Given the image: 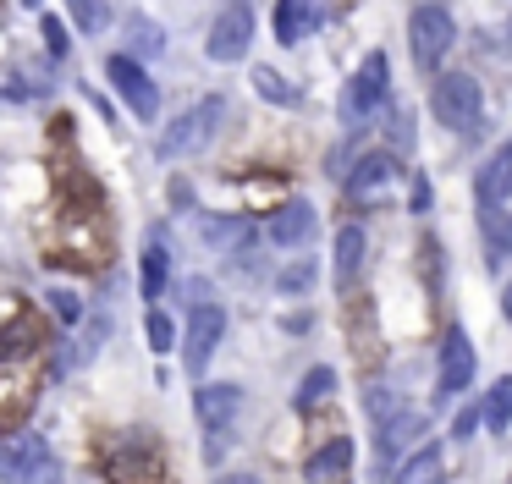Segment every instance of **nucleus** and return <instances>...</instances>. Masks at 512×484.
<instances>
[{"mask_svg":"<svg viewBox=\"0 0 512 484\" xmlns=\"http://www.w3.org/2000/svg\"><path fill=\"white\" fill-rule=\"evenodd\" d=\"M39 380H45V325L34 308L6 303V319H0V424H17L34 407Z\"/></svg>","mask_w":512,"mask_h":484,"instance_id":"nucleus-1","label":"nucleus"},{"mask_svg":"<svg viewBox=\"0 0 512 484\" xmlns=\"http://www.w3.org/2000/svg\"><path fill=\"white\" fill-rule=\"evenodd\" d=\"M45 253L94 270V264L111 259V226H105V204L100 187H67L61 182V204H56V226L45 237Z\"/></svg>","mask_w":512,"mask_h":484,"instance_id":"nucleus-2","label":"nucleus"},{"mask_svg":"<svg viewBox=\"0 0 512 484\" xmlns=\"http://www.w3.org/2000/svg\"><path fill=\"white\" fill-rule=\"evenodd\" d=\"M100 473H105V484H171L166 446H160L149 429L105 440L100 446Z\"/></svg>","mask_w":512,"mask_h":484,"instance_id":"nucleus-3","label":"nucleus"},{"mask_svg":"<svg viewBox=\"0 0 512 484\" xmlns=\"http://www.w3.org/2000/svg\"><path fill=\"white\" fill-rule=\"evenodd\" d=\"M430 110H435V121H446V127L463 132V138H479V132H485V88L468 72H446L441 83L430 88Z\"/></svg>","mask_w":512,"mask_h":484,"instance_id":"nucleus-4","label":"nucleus"},{"mask_svg":"<svg viewBox=\"0 0 512 484\" xmlns=\"http://www.w3.org/2000/svg\"><path fill=\"white\" fill-rule=\"evenodd\" d=\"M226 127V99L221 94H210V99H199L193 110H182L177 121H171V132L160 138V154H199V149H210L215 143V132Z\"/></svg>","mask_w":512,"mask_h":484,"instance_id":"nucleus-5","label":"nucleus"},{"mask_svg":"<svg viewBox=\"0 0 512 484\" xmlns=\"http://www.w3.org/2000/svg\"><path fill=\"white\" fill-rule=\"evenodd\" d=\"M408 44H413V61L424 66V72H441V61L452 55V44H457V22H452V11L446 6H419L408 17Z\"/></svg>","mask_w":512,"mask_h":484,"instance_id":"nucleus-6","label":"nucleus"},{"mask_svg":"<svg viewBox=\"0 0 512 484\" xmlns=\"http://www.w3.org/2000/svg\"><path fill=\"white\" fill-rule=\"evenodd\" d=\"M221 336H226V308L199 303V308L188 314V330H182V369H188V374H204V369H210Z\"/></svg>","mask_w":512,"mask_h":484,"instance_id":"nucleus-7","label":"nucleus"},{"mask_svg":"<svg viewBox=\"0 0 512 484\" xmlns=\"http://www.w3.org/2000/svg\"><path fill=\"white\" fill-rule=\"evenodd\" d=\"M105 77H111V88L122 94V105L133 110L138 121H155L160 116V88H155V77H149L133 55H111V61H105Z\"/></svg>","mask_w":512,"mask_h":484,"instance_id":"nucleus-8","label":"nucleus"},{"mask_svg":"<svg viewBox=\"0 0 512 484\" xmlns=\"http://www.w3.org/2000/svg\"><path fill=\"white\" fill-rule=\"evenodd\" d=\"M386 83H391V61L386 55H364V66L353 72V83H347V94H342V116L347 121H369L380 105H386Z\"/></svg>","mask_w":512,"mask_h":484,"instance_id":"nucleus-9","label":"nucleus"},{"mask_svg":"<svg viewBox=\"0 0 512 484\" xmlns=\"http://www.w3.org/2000/svg\"><path fill=\"white\" fill-rule=\"evenodd\" d=\"M50 446L39 435H17L0 446V484H34L39 473H50Z\"/></svg>","mask_w":512,"mask_h":484,"instance_id":"nucleus-10","label":"nucleus"},{"mask_svg":"<svg viewBox=\"0 0 512 484\" xmlns=\"http://www.w3.org/2000/svg\"><path fill=\"white\" fill-rule=\"evenodd\" d=\"M474 380V341H468L463 325L446 330V347H441V380H435V402H452L457 391H468Z\"/></svg>","mask_w":512,"mask_h":484,"instance_id":"nucleus-11","label":"nucleus"},{"mask_svg":"<svg viewBox=\"0 0 512 484\" xmlns=\"http://www.w3.org/2000/svg\"><path fill=\"white\" fill-rule=\"evenodd\" d=\"M248 44H254V17H248V6H232V11H221L215 17V28H210V61H243L248 55Z\"/></svg>","mask_w":512,"mask_h":484,"instance_id":"nucleus-12","label":"nucleus"},{"mask_svg":"<svg viewBox=\"0 0 512 484\" xmlns=\"http://www.w3.org/2000/svg\"><path fill=\"white\" fill-rule=\"evenodd\" d=\"M397 182V154L391 149H369L364 160L347 171V198H358V204H375L386 187Z\"/></svg>","mask_w":512,"mask_h":484,"instance_id":"nucleus-13","label":"nucleus"},{"mask_svg":"<svg viewBox=\"0 0 512 484\" xmlns=\"http://www.w3.org/2000/svg\"><path fill=\"white\" fill-rule=\"evenodd\" d=\"M237 407H243V391H237V385H199V391H193V413H199V424L210 429V435H232Z\"/></svg>","mask_w":512,"mask_h":484,"instance_id":"nucleus-14","label":"nucleus"},{"mask_svg":"<svg viewBox=\"0 0 512 484\" xmlns=\"http://www.w3.org/2000/svg\"><path fill=\"white\" fill-rule=\"evenodd\" d=\"M424 435V413H413V407H402L391 424H380V440H375V473H391L397 468V457L413 446V440Z\"/></svg>","mask_w":512,"mask_h":484,"instance_id":"nucleus-15","label":"nucleus"},{"mask_svg":"<svg viewBox=\"0 0 512 484\" xmlns=\"http://www.w3.org/2000/svg\"><path fill=\"white\" fill-rule=\"evenodd\" d=\"M507 193H512V143H496L474 176V198H479V209H501Z\"/></svg>","mask_w":512,"mask_h":484,"instance_id":"nucleus-16","label":"nucleus"},{"mask_svg":"<svg viewBox=\"0 0 512 484\" xmlns=\"http://www.w3.org/2000/svg\"><path fill=\"white\" fill-rule=\"evenodd\" d=\"M309 237H314V204L292 198V204H281L276 215H270V242H276V248H303Z\"/></svg>","mask_w":512,"mask_h":484,"instance_id":"nucleus-17","label":"nucleus"},{"mask_svg":"<svg viewBox=\"0 0 512 484\" xmlns=\"http://www.w3.org/2000/svg\"><path fill=\"white\" fill-rule=\"evenodd\" d=\"M364 248H369L364 226H342V231H336V253H331L336 286H353L358 281V270H364Z\"/></svg>","mask_w":512,"mask_h":484,"instance_id":"nucleus-18","label":"nucleus"},{"mask_svg":"<svg viewBox=\"0 0 512 484\" xmlns=\"http://www.w3.org/2000/svg\"><path fill=\"white\" fill-rule=\"evenodd\" d=\"M347 468H353V440L336 435V440H325V446L314 451L309 468H303V473H309V484H325V479H342Z\"/></svg>","mask_w":512,"mask_h":484,"instance_id":"nucleus-19","label":"nucleus"},{"mask_svg":"<svg viewBox=\"0 0 512 484\" xmlns=\"http://www.w3.org/2000/svg\"><path fill=\"white\" fill-rule=\"evenodd\" d=\"M479 237H485V259L501 270L512 259V215L507 209H479Z\"/></svg>","mask_w":512,"mask_h":484,"instance_id":"nucleus-20","label":"nucleus"},{"mask_svg":"<svg viewBox=\"0 0 512 484\" xmlns=\"http://www.w3.org/2000/svg\"><path fill=\"white\" fill-rule=\"evenodd\" d=\"M314 22H320V6H314V0H281V6H276V39L281 44H298Z\"/></svg>","mask_w":512,"mask_h":484,"instance_id":"nucleus-21","label":"nucleus"},{"mask_svg":"<svg viewBox=\"0 0 512 484\" xmlns=\"http://www.w3.org/2000/svg\"><path fill=\"white\" fill-rule=\"evenodd\" d=\"M397 484H446V468H441V446H435V440H424V446L413 451L408 462H402Z\"/></svg>","mask_w":512,"mask_h":484,"instance_id":"nucleus-22","label":"nucleus"},{"mask_svg":"<svg viewBox=\"0 0 512 484\" xmlns=\"http://www.w3.org/2000/svg\"><path fill=\"white\" fill-rule=\"evenodd\" d=\"M127 44H133L138 61H155V55H166V28L155 17H144V11H133L127 17Z\"/></svg>","mask_w":512,"mask_h":484,"instance_id":"nucleus-23","label":"nucleus"},{"mask_svg":"<svg viewBox=\"0 0 512 484\" xmlns=\"http://www.w3.org/2000/svg\"><path fill=\"white\" fill-rule=\"evenodd\" d=\"M138 275H144V297L155 303V297L166 292V281H171V253H166V242H160V237L144 242V270H138Z\"/></svg>","mask_w":512,"mask_h":484,"instance_id":"nucleus-24","label":"nucleus"},{"mask_svg":"<svg viewBox=\"0 0 512 484\" xmlns=\"http://www.w3.org/2000/svg\"><path fill=\"white\" fill-rule=\"evenodd\" d=\"M479 407H485V429H490V435H507V429H512V374L490 385Z\"/></svg>","mask_w":512,"mask_h":484,"instance_id":"nucleus-25","label":"nucleus"},{"mask_svg":"<svg viewBox=\"0 0 512 484\" xmlns=\"http://www.w3.org/2000/svg\"><path fill=\"white\" fill-rule=\"evenodd\" d=\"M331 391H336V369H325V363H320V369L303 374V385H298V407H303V413H314V407L331 402Z\"/></svg>","mask_w":512,"mask_h":484,"instance_id":"nucleus-26","label":"nucleus"},{"mask_svg":"<svg viewBox=\"0 0 512 484\" xmlns=\"http://www.w3.org/2000/svg\"><path fill=\"white\" fill-rule=\"evenodd\" d=\"M254 88H259V99H270V105H298V88H292L281 72H270V66H254Z\"/></svg>","mask_w":512,"mask_h":484,"instance_id":"nucleus-27","label":"nucleus"},{"mask_svg":"<svg viewBox=\"0 0 512 484\" xmlns=\"http://www.w3.org/2000/svg\"><path fill=\"white\" fill-rule=\"evenodd\" d=\"M248 237V220H232V215H204V242L215 248H237Z\"/></svg>","mask_w":512,"mask_h":484,"instance_id":"nucleus-28","label":"nucleus"},{"mask_svg":"<svg viewBox=\"0 0 512 484\" xmlns=\"http://www.w3.org/2000/svg\"><path fill=\"white\" fill-rule=\"evenodd\" d=\"M364 413H369V418H375V424H391V418H397V413H402V402H397V391H391V385H386V380H375V385H369V391H364Z\"/></svg>","mask_w":512,"mask_h":484,"instance_id":"nucleus-29","label":"nucleus"},{"mask_svg":"<svg viewBox=\"0 0 512 484\" xmlns=\"http://www.w3.org/2000/svg\"><path fill=\"white\" fill-rule=\"evenodd\" d=\"M72 22H78L83 33H100L105 22H111V6H105V0H72Z\"/></svg>","mask_w":512,"mask_h":484,"instance_id":"nucleus-30","label":"nucleus"},{"mask_svg":"<svg viewBox=\"0 0 512 484\" xmlns=\"http://www.w3.org/2000/svg\"><path fill=\"white\" fill-rule=\"evenodd\" d=\"M309 286H314V264L309 259H298V264H287V270H281L276 275V292H309Z\"/></svg>","mask_w":512,"mask_h":484,"instance_id":"nucleus-31","label":"nucleus"},{"mask_svg":"<svg viewBox=\"0 0 512 484\" xmlns=\"http://www.w3.org/2000/svg\"><path fill=\"white\" fill-rule=\"evenodd\" d=\"M479 424H485V407H479V402H468L463 413L452 418V440H463V446H468V440L479 435Z\"/></svg>","mask_w":512,"mask_h":484,"instance_id":"nucleus-32","label":"nucleus"},{"mask_svg":"<svg viewBox=\"0 0 512 484\" xmlns=\"http://www.w3.org/2000/svg\"><path fill=\"white\" fill-rule=\"evenodd\" d=\"M50 308H56L61 325H78V319H83V303L67 292V286H56V292H50Z\"/></svg>","mask_w":512,"mask_h":484,"instance_id":"nucleus-33","label":"nucleus"},{"mask_svg":"<svg viewBox=\"0 0 512 484\" xmlns=\"http://www.w3.org/2000/svg\"><path fill=\"white\" fill-rule=\"evenodd\" d=\"M39 33H45V50H50V55H67V50H72V44H67V22L45 17V22H39Z\"/></svg>","mask_w":512,"mask_h":484,"instance_id":"nucleus-34","label":"nucleus"},{"mask_svg":"<svg viewBox=\"0 0 512 484\" xmlns=\"http://www.w3.org/2000/svg\"><path fill=\"white\" fill-rule=\"evenodd\" d=\"M171 341H177L171 319H166V314H149V347H155V352H171Z\"/></svg>","mask_w":512,"mask_h":484,"instance_id":"nucleus-35","label":"nucleus"},{"mask_svg":"<svg viewBox=\"0 0 512 484\" xmlns=\"http://www.w3.org/2000/svg\"><path fill=\"white\" fill-rule=\"evenodd\" d=\"M391 143H397V149H408V143H413V116H408V110L391 116Z\"/></svg>","mask_w":512,"mask_h":484,"instance_id":"nucleus-36","label":"nucleus"},{"mask_svg":"<svg viewBox=\"0 0 512 484\" xmlns=\"http://www.w3.org/2000/svg\"><path fill=\"white\" fill-rule=\"evenodd\" d=\"M408 204H413V215H424V209H430V182H424V176L413 182V198H408Z\"/></svg>","mask_w":512,"mask_h":484,"instance_id":"nucleus-37","label":"nucleus"},{"mask_svg":"<svg viewBox=\"0 0 512 484\" xmlns=\"http://www.w3.org/2000/svg\"><path fill=\"white\" fill-rule=\"evenodd\" d=\"M501 314H507V319H512V281H507V286H501Z\"/></svg>","mask_w":512,"mask_h":484,"instance_id":"nucleus-38","label":"nucleus"},{"mask_svg":"<svg viewBox=\"0 0 512 484\" xmlns=\"http://www.w3.org/2000/svg\"><path fill=\"white\" fill-rule=\"evenodd\" d=\"M501 50L512 55V17H507V28H501Z\"/></svg>","mask_w":512,"mask_h":484,"instance_id":"nucleus-39","label":"nucleus"},{"mask_svg":"<svg viewBox=\"0 0 512 484\" xmlns=\"http://www.w3.org/2000/svg\"><path fill=\"white\" fill-rule=\"evenodd\" d=\"M28 6H39V0H28Z\"/></svg>","mask_w":512,"mask_h":484,"instance_id":"nucleus-40","label":"nucleus"}]
</instances>
